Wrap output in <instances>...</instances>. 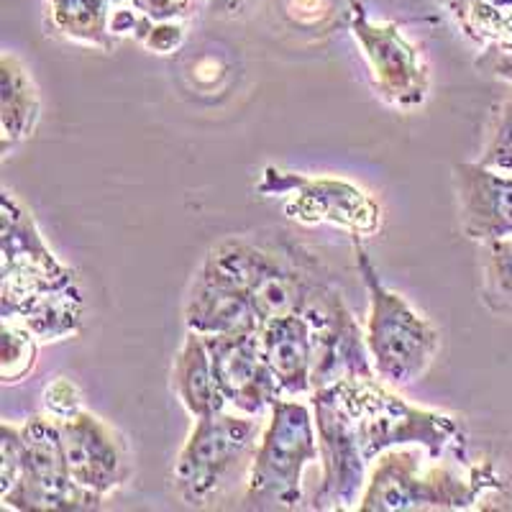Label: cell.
Returning a JSON list of instances; mask_svg holds the SVG:
<instances>
[{"label":"cell","instance_id":"6da1fadb","mask_svg":"<svg viewBox=\"0 0 512 512\" xmlns=\"http://www.w3.org/2000/svg\"><path fill=\"white\" fill-rule=\"evenodd\" d=\"M320 446V482L308 507L359 510L374 461L400 446H420L433 459H469V438L454 415L415 408L374 377H349L310 392Z\"/></svg>","mask_w":512,"mask_h":512},{"label":"cell","instance_id":"7a4b0ae2","mask_svg":"<svg viewBox=\"0 0 512 512\" xmlns=\"http://www.w3.org/2000/svg\"><path fill=\"white\" fill-rule=\"evenodd\" d=\"M0 318L24 323L41 344L77 336L85 318L77 274L41 239L11 190L0 195Z\"/></svg>","mask_w":512,"mask_h":512},{"label":"cell","instance_id":"3957f363","mask_svg":"<svg viewBox=\"0 0 512 512\" xmlns=\"http://www.w3.org/2000/svg\"><path fill=\"white\" fill-rule=\"evenodd\" d=\"M492 461L433 459L420 446L384 451L369 472L361 512H461L477 510L487 495L505 492Z\"/></svg>","mask_w":512,"mask_h":512},{"label":"cell","instance_id":"277c9868","mask_svg":"<svg viewBox=\"0 0 512 512\" xmlns=\"http://www.w3.org/2000/svg\"><path fill=\"white\" fill-rule=\"evenodd\" d=\"M351 244L356 251V269L369 295L367 344L374 374L390 387H408L418 382L436 359L441 346L438 328L400 292L384 285L359 236H351Z\"/></svg>","mask_w":512,"mask_h":512},{"label":"cell","instance_id":"5b68a950","mask_svg":"<svg viewBox=\"0 0 512 512\" xmlns=\"http://www.w3.org/2000/svg\"><path fill=\"white\" fill-rule=\"evenodd\" d=\"M320 459L318 431L310 405L295 400H277L269 410L241 507L246 510H300L305 505L303 474Z\"/></svg>","mask_w":512,"mask_h":512},{"label":"cell","instance_id":"8992f818","mask_svg":"<svg viewBox=\"0 0 512 512\" xmlns=\"http://www.w3.org/2000/svg\"><path fill=\"white\" fill-rule=\"evenodd\" d=\"M262 433L256 415H231L223 410L195 418L190 438L180 448L172 469L177 497L190 507L216 502L244 464H251Z\"/></svg>","mask_w":512,"mask_h":512},{"label":"cell","instance_id":"52a82bcc","mask_svg":"<svg viewBox=\"0 0 512 512\" xmlns=\"http://www.w3.org/2000/svg\"><path fill=\"white\" fill-rule=\"evenodd\" d=\"M205 259L251 297L262 323L287 313L305 315L315 295L326 287L313 269L287 249H267L259 241L241 236L210 246Z\"/></svg>","mask_w":512,"mask_h":512},{"label":"cell","instance_id":"ba28073f","mask_svg":"<svg viewBox=\"0 0 512 512\" xmlns=\"http://www.w3.org/2000/svg\"><path fill=\"white\" fill-rule=\"evenodd\" d=\"M256 192L264 198L285 200V213L303 226L344 228L349 236L372 239L382 231V208L367 190L336 177H308L285 172L280 167H264L256 182Z\"/></svg>","mask_w":512,"mask_h":512},{"label":"cell","instance_id":"9c48e42d","mask_svg":"<svg viewBox=\"0 0 512 512\" xmlns=\"http://www.w3.org/2000/svg\"><path fill=\"white\" fill-rule=\"evenodd\" d=\"M24 461L21 477L0 505L16 512H90L103 507V497L82 489L67 469L59 420L31 415L21 425Z\"/></svg>","mask_w":512,"mask_h":512},{"label":"cell","instance_id":"30bf717a","mask_svg":"<svg viewBox=\"0 0 512 512\" xmlns=\"http://www.w3.org/2000/svg\"><path fill=\"white\" fill-rule=\"evenodd\" d=\"M349 29L367 59L374 88L397 108H418L431 93V70L423 54L402 36L397 24H377L359 0L349 3Z\"/></svg>","mask_w":512,"mask_h":512},{"label":"cell","instance_id":"8fae6325","mask_svg":"<svg viewBox=\"0 0 512 512\" xmlns=\"http://www.w3.org/2000/svg\"><path fill=\"white\" fill-rule=\"evenodd\" d=\"M305 318L313 326V392L349 377H374L367 333H361L336 287H323Z\"/></svg>","mask_w":512,"mask_h":512},{"label":"cell","instance_id":"7c38bea8","mask_svg":"<svg viewBox=\"0 0 512 512\" xmlns=\"http://www.w3.org/2000/svg\"><path fill=\"white\" fill-rule=\"evenodd\" d=\"M64 459L72 479L95 497H111L131 479V454L121 433L98 415L80 410L59 420Z\"/></svg>","mask_w":512,"mask_h":512},{"label":"cell","instance_id":"4fadbf2b","mask_svg":"<svg viewBox=\"0 0 512 512\" xmlns=\"http://www.w3.org/2000/svg\"><path fill=\"white\" fill-rule=\"evenodd\" d=\"M208 341L218 384L226 402L244 415H264L282 400V390L267 356L262 349L259 333H239V336H205Z\"/></svg>","mask_w":512,"mask_h":512},{"label":"cell","instance_id":"5bb4252c","mask_svg":"<svg viewBox=\"0 0 512 512\" xmlns=\"http://www.w3.org/2000/svg\"><path fill=\"white\" fill-rule=\"evenodd\" d=\"M185 326L200 336H239L262 331V318L251 297L216 264L203 259L187 290Z\"/></svg>","mask_w":512,"mask_h":512},{"label":"cell","instance_id":"9a60e30c","mask_svg":"<svg viewBox=\"0 0 512 512\" xmlns=\"http://www.w3.org/2000/svg\"><path fill=\"white\" fill-rule=\"evenodd\" d=\"M461 228L466 239L492 244L512 236V177L482 162L454 167Z\"/></svg>","mask_w":512,"mask_h":512},{"label":"cell","instance_id":"2e32d148","mask_svg":"<svg viewBox=\"0 0 512 512\" xmlns=\"http://www.w3.org/2000/svg\"><path fill=\"white\" fill-rule=\"evenodd\" d=\"M262 349L282 395L313 392V326L303 313H287L262 323Z\"/></svg>","mask_w":512,"mask_h":512},{"label":"cell","instance_id":"e0dca14e","mask_svg":"<svg viewBox=\"0 0 512 512\" xmlns=\"http://www.w3.org/2000/svg\"><path fill=\"white\" fill-rule=\"evenodd\" d=\"M172 387L177 400L192 418H205L226 410V395L218 384L213 356H210L205 336L187 331L180 351L172 364Z\"/></svg>","mask_w":512,"mask_h":512},{"label":"cell","instance_id":"ac0fdd59","mask_svg":"<svg viewBox=\"0 0 512 512\" xmlns=\"http://www.w3.org/2000/svg\"><path fill=\"white\" fill-rule=\"evenodd\" d=\"M41 118V98L29 70L13 54L0 59V152L11 154L36 134Z\"/></svg>","mask_w":512,"mask_h":512},{"label":"cell","instance_id":"d6986e66","mask_svg":"<svg viewBox=\"0 0 512 512\" xmlns=\"http://www.w3.org/2000/svg\"><path fill=\"white\" fill-rule=\"evenodd\" d=\"M461 34L482 47L512 49V0H436Z\"/></svg>","mask_w":512,"mask_h":512},{"label":"cell","instance_id":"ffe728a7","mask_svg":"<svg viewBox=\"0 0 512 512\" xmlns=\"http://www.w3.org/2000/svg\"><path fill=\"white\" fill-rule=\"evenodd\" d=\"M54 26L67 39L80 44H93L100 49H111V0H49Z\"/></svg>","mask_w":512,"mask_h":512},{"label":"cell","instance_id":"44dd1931","mask_svg":"<svg viewBox=\"0 0 512 512\" xmlns=\"http://www.w3.org/2000/svg\"><path fill=\"white\" fill-rule=\"evenodd\" d=\"M39 344V338L24 323L3 318V328H0V382H24L36 367Z\"/></svg>","mask_w":512,"mask_h":512},{"label":"cell","instance_id":"7402d4cb","mask_svg":"<svg viewBox=\"0 0 512 512\" xmlns=\"http://www.w3.org/2000/svg\"><path fill=\"white\" fill-rule=\"evenodd\" d=\"M482 300L489 310L500 315H512V239L487 244Z\"/></svg>","mask_w":512,"mask_h":512},{"label":"cell","instance_id":"603a6c76","mask_svg":"<svg viewBox=\"0 0 512 512\" xmlns=\"http://www.w3.org/2000/svg\"><path fill=\"white\" fill-rule=\"evenodd\" d=\"M479 162L484 167L500 169V172H512V93L507 95L505 103L497 111Z\"/></svg>","mask_w":512,"mask_h":512},{"label":"cell","instance_id":"cb8c5ba5","mask_svg":"<svg viewBox=\"0 0 512 512\" xmlns=\"http://www.w3.org/2000/svg\"><path fill=\"white\" fill-rule=\"evenodd\" d=\"M24 461V443H21V425L3 423L0 428V497L8 495L21 477Z\"/></svg>","mask_w":512,"mask_h":512},{"label":"cell","instance_id":"d4e9b609","mask_svg":"<svg viewBox=\"0 0 512 512\" xmlns=\"http://www.w3.org/2000/svg\"><path fill=\"white\" fill-rule=\"evenodd\" d=\"M44 410L54 420H67L80 413V410H85L82 408L80 387L67 377L52 379L47 384V390H44Z\"/></svg>","mask_w":512,"mask_h":512},{"label":"cell","instance_id":"484cf974","mask_svg":"<svg viewBox=\"0 0 512 512\" xmlns=\"http://www.w3.org/2000/svg\"><path fill=\"white\" fill-rule=\"evenodd\" d=\"M111 6H131L152 21H185L192 16L198 0H111Z\"/></svg>","mask_w":512,"mask_h":512},{"label":"cell","instance_id":"4316f807","mask_svg":"<svg viewBox=\"0 0 512 512\" xmlns=\"http://www.w3.org/2000/svg\"><path fill=\"white\" fill-rule=\"evenodd\" d=\"M154 54H175L185 44V26L180 21H152L141 41Z\"/></svg>","mask_w":512,"mask_h":512},{"label":"cell","instance_id":"83f0119b","mask_svg":"<svg viewBox=\"0 0 512 512\" xmlns=\"http://www.w3.org/2000/svg\"><path fill=\"white\" fill-rule=\"evenodd\" d=\"M249 3L251 0H208V8L213 16L231 18V16H239Z\"/></svg>","mask_w":512,"mask_h":512}]
</instances>
